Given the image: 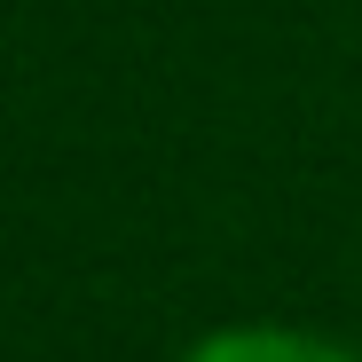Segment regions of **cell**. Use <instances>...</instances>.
I'll use <instances>...</instances> for the list:
<instances>
[{
	"label": "cell",
	"instance_id": "cell-1",
	"mask_svg": "<svg viewBox=\"0 0 362 362\" xmlns=\"http://www.w3.org/2000/svg\"><path fill=\"white\" fill-rule=\"evenodd\" d=\"M189 362H362L315 331H276V323H245V331H213Z\"/></svg>",
	"mask_w": 362,
	"mask_h": 362
}]
</instances>
